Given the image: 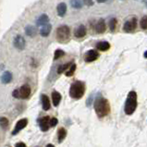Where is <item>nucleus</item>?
<instances>
[{
	"instance_id": "f3484780",
	"label": "nucleus",
	"mask_w": 147,
	"mask_h": 147,
	"mask_svg": "<svg viewBox=\"0 0 147 147\" xmlns=\"http://www.w3.org/2000/svg\"><path fill=\"white\" fill-rule=\"evenodd\" d=\"M96 47H97V49L100 50V51L105 52V51H107V50L110 48V44L106 41L99 42V43L96 45Z\"/></svg>"
},
{
	"instance_id": "9b49d317",
	"label": "nucleus",
	"mask_w": 147,
	"mask_h": 147,
	"mask_svg": "<svg viewBox=\"0 0 147 147\" xmlns=\"http://www.w3.org/2000/svg\"><path fill=\"white\" fill-rule=\"evenodd\" d=\"M42 99V107H43V109L45 111H47L50 109V107H51V104H50V99L47 95L43 94L41 96Z\"/></svg>"
},
{
	"instance_id": "6ab92c4d",
	"label": "nucleus",
	"mask_w": 147,
	"mask_h": 147,
	"mask_svg": "<svg viewBox=\"0 0 147 147\" xmlns=\"http://www.w3.org/2000/svg\"><path fill=\"white\" fill-rule=\"evenodd\" d=\"M36 28L34 26H32V25H28V26L25 27V33L28 35V36H34L36 34Z\"/></svg>"
},
{
	"instance_id": "a878e982",
	"label": "nucleus",
	"mask_w": 147,
	"mask_h": 147,
	"mask_svg": "<svg viewBox=\"0 0 147 147\" xmlns=\"http://www.w3.org/2000/svg\"><path fill=\"white\" fill-rule=\"evenodd\" d=\"M0 125H1V128L3 129H6L8 127V119L7 117H2L1 119H0Z\"/></svg>"
},
{
	"instance_id": "dca6fc26",
	"label": "nucleus",
	"mask_w": 147,
	"mask_h": 147,
	"mask_svg": "<svg viewBox=\"0 0 147 147\" xmlns=\"http://www.w3.org/2000/svg\"><path fill=\"white\" fill-rule=\"evenodd\" d=\"M95 30L98 33H102L106 31V22H105L104 20H99L97 23L95 25Z\"/></svg>"
},
{
	"instance_id": "c85d7f7f",
	"label": "nucleus",
	"mask_w": 147,
	"mask_h": 147,
	"mask_svg": "<svg viewBox=\"0 0 147 147\" xmlns=\"http://www.w3.org/2000/svg\"><path fill=\"white\" fill-rule=\"evenodd\" d=\"M58 123V120L56 117H52L51 120H50V125H51V127H55V126H57V124Z\"/></svg>"
},
{
	"instance_id": "1a4fd4ad",
	"label": "nucleus",
	"mask_w": 147,
	"mask_h": 147,
	"mask_svg": "<svg viewBox=\"0 0 147 147\" xmlns=\"http://www.w3.org/2000/svg\"><path fill=\"white\" fill-rule=\"evenodd\" d=\"M99 57V54L97 51H95V50H89V51H87L86 54L84 55V60L85 62H93L94 60H96Z\"/></svg>"
},
{
	"instance_id": "f03ea898",
	"label": "nucleus",
	"mask_w": 147,
	"mask_h": 147,
	"mask_svg": "<svg viewBox=\"0 0 147 147\" xmlns=\"http://www.w3.org/2000/svg\"><path fill=\"white\" fill-rule=\"evenodd\" d=\"M138 106L137 103V94L134 91L129 92L127 99L125 102V107H124V111L127 115H132L135 112L136 108Z\"/></svg>"
},
{
	"instance_id": "a211bd4d",
	"label": "nucleus",
	"mask_w": 147,
	"mask_h": 147,
	"mask_svg": "<svg viewBox=\"0 0 147 147\" xmlns=\"http://www.w3.org/2000/svg\"><path fill=\"white\" fill-rule=\"evenodd\" d=\"M57 15L59 17H63L67 12V5L65 3H60L58 4L57 7Z\"/></svg>"
},
{
	"instance_id": "9d476101",
	"label": "nucleus",
	"mask_w": 147,
	"mask_h": 147,
	"mask_svg": "<svg viewBox=\"0 0 147 147\" xmlns=\"http://www.w3.org/2000/svg\"><path fill=\"white\" fill-rule=\"evenodd\" d=\"M14 47L19 49V50H23L25 48V45H26V42H25V39L22 35H17L14 38Z\"/></svg>"
},
{
	"instance_id": "b1692460",
	"label": "nucleus",
	"mask_w": 147,
	"mask_h": 147,
	"mask_svg": "<svg viewBox=\"0 0 147 147\" xmlns=\"http://www.w3.org/2000/svg\"><path fill=\"white\" fill-rule=\"evenodd\" d=\"M82 0H70V5L74 8H81L82 7Z\"/></svg>"
},
{
	"instance_id": "412c9836",
	"label": "nucleus",
	"mask_w": 147,
	"mask_h": 147,
	"mask_svg": "<svg viewBox=\"0 0 147 147\" xmlns=\"http://www.w3.org/2000/svg\"><path fill=\"white\" fill-rule=\"evenodd\" d=\"M12 73L9 71H5L2 75V82L7 84V83H9L12 81Z\"/></svg>"
},
{
	"instance_id": "0eeeda50",
	"label": "nucleus",
	"mask_w": 147,
	"mask_h": 147,
	"mask_svg": "<svg viewBox=\"0 0 147 147\" xmlns=\"http://www.w3.org/2000/svg\"><path fill=\"white\" fill-rule=\"evenodd\" d=\"M50 120H51V119H50L49 117H43L38 119V123H39L40 129H42V131H47L49 128L51 127Z\"/></svg>"
},
{
	"instance_id": "423d86ee",
	"label": "nucleus",
	"mask_w": 147,
	"mask_h": 147,
	"mask_svg": "<svg viewBox=\"0 0 147 147\" xmlns=\"http://www.w3.org/2000/svg\"><path fill=\"white\" fill-rule=\"evenodd\" d=\"M136 27H137V20L135 18H133L124 23L123 31L126 32H131L135 30Z\"/></svg>"
},
{
	"instance_id": "4be33fe9",
	"label": "nucleus",
	"mask_w": 147,
	"mask_h": 147,
	"mask_svg": "<svg viewBox=\"0 0 147 147\" xmlns=\"http://www.w3.org/2000/svg\"><path fill=\"white\" fill-rule=\"evenodd\" d=\"M75 70H76V65H75L74 63L72 62V64L69 66V68L67 69V71L65 72L66 76H68V77L72 76V75L74 74V72H75Z\"/></svg>"
},
{
	"instance_id": "c756f323",
	"label": "nucleus",
	"mask_w": 147,
	"mask_h": 147,
	"mask_svg": "<svg viewBox=\"0 0 147 147\" xmlns=\"http://www.w3.org/2000/svg\"><path fill=\"white\" fill-rule=\"evenodd\" d=\"M83 2H84V4L87 6H92L94 4L93 0H83Z\"/></svg>"
},
{
	"instance_id": "393cba45",
	"label": "nucleus",
	"mask_w": 147,
	"mask_h": 147,
	"mask_svg": "<svg viewBox=\"0 0 147 147\" xmlns=\"http://www.w3.org/2000/svg\"><path fill=\"white\" fill-rule=\"evenodd\" d=\"M64 56H65V52L63 51V50H61V49H57V50H56V51H55L54 59L57 60V59H58V58H60V57H64Z\"/></svg>"
},
{
	"instance_id": "7c9ffc66",
	"label": "nucleus",
	"mask_w": 147,
	"mask_h": 147,
	"mask_svg": "<svg viewBox=\"0 0 147 147\" xmlns=\"http://www.w3.org/2000/svg\"><path fill=\"white\" fill-rule=\"evenodd\" d=\"M15 147H27L26 146V144H24V142H18V144H16V145H15Z\"/></svg>"
},
{
	"instance_id": "bb28decb",
	"label": "nucleus",
	"mask_w": 147,
	"mask_h": 147,
	"mask_svg": "<svg viewBox=\"0 0 147 147\" xmlns=\"http://www.w3.org/2000/svg\"><path fill=\"white\" fill-rule=\"evenodd\" d=\"M116 26H117V20L115 18H112L109 20V29H110V31L114 32L116 30Z\"/></svg>"
},
{
	"instance_id": "ddd939ff",
	"label": "nucleus",
	"mask_w": 147,
	"mask_h": 147,
	"mask_svg": "<svg viewBox=\"0 0 147 147\" xmlns=\"http://www.w3.org/2000/svg\"><path fill=\"white\" fill-rule=\"evenodd\" d=\"M51 30H52V25L47 23V24L44 25V26H42V28L40 29V34L44 37H47L49 35Z\"/></svg>"
},
{
	"instance_id": "7ed1b4c3",
	"label": "nucleus",
	"mask_w": 147,
	"mask_h": 147,
	"mask_svg": "<svg viewBox=\"0 0 147 147\" xmlns=\"http://www.w3.org/2000/svg\"><path fill=\"white\" fill-rule=\"evenodd\" d=\"M85 93V84L84 82L77 81L73 82L69 88V95L73 99H81Z\"/></svg>"
},
{
	"instance_id": "f704fd0d",
	"label": "nucleus",
	"mask_w": 147,
	"mask_h": 147,
	"mask_svg": "<svg viewBox=\"0 0 147 147\" xmlns=\"http://www.w3.org/2000/svg\"><path fill=\"white\" fill-rule=\"evenodd\" d=\"M146 6H147V3H146Z\"/></svg>"
},
{
	"instance_id": "2eb2a0df",
	"label": "nucleus",
	"mask_w": 147,
	"mask_h": 147,
	"mask_svg": "<svg viewBox=\"0 0 147 147\" xmlns=\"http://www.w3.org/2000/svg\"><path fill=\"white\" fill-rule=\"evenodd\" d=\"M61 98H62V96L58 92L54 91L52 93V101H53V104L55 107H58V105L60 104Z\"/></svg>"
},
{
	"instance_id": "2f4dec72",
	"label": "nucleus",
	"mask_w": 147,
	"mask_h": 147,
	"mask_svg": "<svg viewBox=\"0 0 147 147\" xmlns=\"http://www.w3.org/2000/svg\"><path fill=\"white\" fill-rule=\"evenodd\" d=\"M107 0H97V2L98 3H103V2H106Z\"/></svg>"
},
{
	"instance_id": "cd10ccee",
	"label": "nucleus",
	"mask_w": 147,
	"mask_h": 147,
	"mask_svg": "<svg viewBox=\"0 0 147 147\" xmlns=\"http://www.w3.org/2000/svg\"><path fill=\"white\" fill-rule=\"evenodd\" d=\"M140 25H141L142 29H144V30H147V16L142 17L141 22H140Z\"/></svg>"
},
{
	"instance_id": "4468645a",
	"label": "nucleus",
	"mask_w": 147,
	"mask_h": 147,
	"mask_svg": "<svg viewBox=\"0 0 147 147\" xmlns=\"http://www.w3.org/2000/svg\"><path fill=\"white\" fill-rule=\"evenodd\" d=\"M49 22V18L47 14H43L41 15L36 20V25L37 26H44V25L47 24Z\"/></svg>"
},
{
	"instance_id": "aec40b11",
	"label": "nucleus",
	"mask_w": 147,
	"mask_h": 147,
	"mask_svg": "<svg viewBox=\"0 0 147 147\" xmlns=\"http://www.w3.org/2000/svg\"><path fill=\"white\" fill-rule=\"evenodd\" d=\"M67 136V131L64 128H60L58 129L57 131V142H62L65 140V138Z\"/></svg>"
},
{
	"instance_id": "473e14b6",
	"label": "nucleus",
	"mask_w": 147,
	"mask_h": 147,
	"mask_svg": "<svg viewBox=\"0 0 147 147\" xmlns=\"http://www.w3.org/2000/svg\"><path fill=\"white\" fill-rule=\"evenodd\" d=\"M47 147H55L53 144H47Z\"/></svg>"
},
{
	"instance_id": "72a5a7b5",
	"label": "nucleus",
	"mask_w": 147,
	"mask_h": 147,
	"mask_svg": "<svg viewBox=\"0 0 147 147\" xmlns=\"http://www.w3.org/2000/svg\"><path fill=\"white\" fill-rule=\"evenodd\" d=\"M144 57H145V58H147V51H146V52H144Z\"/></svg>"
},
{
	"instance_id": "20e7f679",
	"label": "nucleus",
	"mask_w": 147,
	"mask_h": 147,
	"mask_svg": "<svg viewBox=\"0 0 147 147\" xmlns=\"http://www.w3.org/2000/svg\"><path fill=\"white\" fill-rule=\"evenodd\" d=\"M70 37V30L68 26L62 25L57 29V39L59 43H67Z\"/></svg>"
},
{
	"instance_id": "f257e3e1",
	"label": "nucleus",
	"mask_w": 147,
	"mask_h": 147,
	"mask_svg": "<svg viewBox=\"0 0 147 147\" xmlns=\"http://www.w3.org/2000/svg\"><path fill=\"white\" fill-rule=\"evenodd\" d=\"M94 106L96 115L99 117H105L110 113V104L107 99L102 96H98L97 98H95Z\"/></svg>"
},
{
	"instance_id": "39448f33",
	"label": "nucleus",
	"mask_w": 147,
	"mask_h": 147,
	"mask_svg": "<svg viewBox=\"0 0 147 147\" xmlns=\"http://www.w3.org/2000/svg\"><path fill=\"white\" fill-rule=\"evenodd\" d=\"M12 95L18 99H28L31 95V88L28 84H24L20 89L13 91Z\"/></svg>"
},
{
	"instance_id": "5701e85b",
	"label": "nucleus",
	"mask_w": 147,
	"mask_h": 147,
	"mask_svg": "<svg viewBox=\"0 0 147 147\" xmlns=\"http://www.w3.org/2000/svg\"><path fill=\"white\" fill-rule=\"evenodd\" d=\"M72 64V62H69V63H67V64H64V65H61L59 68L57 69V73L58 74H61L63 72H66L67 69L69 68V66Z\"/></svg>"
},
{
	"instance_id": "6e6552de",
	"label": "nucleus",
	"mask_w": 147,
	"mask_h": 147,
	"mask_svg": "<svg viewBox=\"0 0 147 147\" xmlns=\"http://www.w3.org/2000/svg\"><path fill=\"white\" fill-rule=\"evenodd\" d=\"M28 124V119H20L18 122H17L16 126H15V128L13 129V131H12V135H16V134H18L22 129H23L25 127L27 126Z\"/></svg>"
},
{
	"instance_id": "f8f14e48",
	"label": "nucleus",
	"mask_w": 147,
	"mask_h": 147,
	"mask_svg": "<svg viewBox=\"0 0 147 147\" xmlns=\"http://www.w3.org/2000/svg\"><path fill=\"white\" fill-rule=\"evenodd\" d=\"M86 34V28L84 25H80V26L75 30V36L77 38H82Z\"/></svg>"
}]
</instances>
